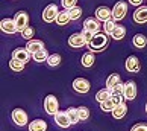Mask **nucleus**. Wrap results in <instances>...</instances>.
<instances>
[{
    "label": "nucleus",
    "instance_id": "29",
    "mask_svg": "<svg viewBox=\"0 0 147 131\" xmlns=\"http://www.w3.org/2000/svg\"><path fill=\"white\" fill-rule=\"evenodd\" d=\"M59 63H61V55L59 53H53V55H50L47 58L49 67H56V66H59Z\"/></svg>",
    "mask_w": 147,
    "mask_h": 131
},
{
    "label": "nucleus",
    "instance_id": "17",
    "mask_svg": "<svg viewBox=\"0 0 147 131\" xmlns=\"http://www.w3.org/2000/svg\"><path fill=\"white\" fill-rule=\"evenodd\" d=\"M111 113H112V116L115 119H123L124 116H126V113H127V105L124 102H121V104H118V105L114 107V110Z\"/></svg>",
    "mask_w": 147,
    "mask_h": 131
},
{
    "label": "nucleus",
    "instance_id": "14",
    "mask_svg": "<svg viewBox=\"0 0 147 131\" xmlns=\"http://www.w3.org/2000/svg\"><path fill=\"white\" fill-rule=\"evenodd\" d=\"M96 18L99 21H106L112 18V11L108 8V6H100L96 9Z\"/></svg>",
    "mask_w": 147,
    "mask_h": 131
},
{
    "label": "nucleus",
    "instance_id": "19",
    "mask_svg": "<svg viewBox=\"0 0 147 131\" xmlns=\"http://www.w3.org/2000/svg\"><path fill=\"white\" fill-rule=\"evenodd\" d=\"M42 47H44V43L41 40H29L28 44H26V49H28L30 53H35L36 50H40Z\"/></svg>",
    "mask_w": 147,
    "mask_h": 131
},
{
    "label": "nucleus",
    "instance_id": "9",
    "mask_svg": "<svg viewBox=\"0 0 147 131\" xmlns=\"http://www.w3.org/2000/svg\"><path fill=\"white\" fill-rule=\"evenodd\" d=\"M124 67H126V70L130 72V73H137L141 69V63L135 55H130V57H127L126 63H124Z\"/></svg>",
    "mask_w": 147,
    "mask_h": 131
},
{
    "label": "nucleus",
    "instance_id": "13",
    "mask_svg": "<svg viewBox=\"0 0 147 131\" xmlns=\"http://www.w3.org/2000/svg\"><path fill=\"white\" fill-rule=\"evenodd\" d=\"M30 57H32V53H30L26 47H17V49L12 52V58L20 59V61H23V63H29Z\"/></svg>",
    "mask_w": 147,
    "mask_h": 131
},
{
    "label": "nucleus",
    "instance_id": "33",
    "mask_svg": "<svg viewBox=\"0 0 147 131\" xmlns=\"http://www.w3.org/2000/svg\"><path fill=\"white\" fill-rule=\"evenodd\" d=\"M114 107H115V105H114V102L111 101V98H109V99H106V101H103V102H100V108L103 111H112Z\"/></svg>",
    "mask_w": 147,
    "mask_h": 131
},
{
    "label": "nucleus",
    "instance_id": "26",
    "mask_svg": "<svg viewBox=\"0 0 147 131\" xmlns=\"http://www.w3.org/2000/svg\"><path fill=\"white\" fill-rule=\"evenodd\" d=\"M111 90L109 89H103V90H99V91H97V95H96V101L97 102H103V101H106V99H109V98H111Z\"/></svg>",
    "mask_w": 147,
    "mask_h": 131
},
{
    "label": "nucleus",
    "instance_id": "40",
    "mask_svg": "<svg viewBox=\"0 0 147 131\" xmlns=\"http://www.w3.org/2000/svg\"><path fill=\"white\" fill-rule=\"evenodd\" d=\"M129 3H132V5H135V6H140V5L143 3V0H129Z\"/></svg>",
    "mask_w": 147,
    "mask_h": 131
},
{
    "label": "nucleus",
    "instance_id": "38",
    "mask_svg": "<svg viewBox=\"0 0 147 131\" xmlns=\"http://www.w3.org/2000/svg\"><path fill=\"white\" fill-rule=\"evenodd\" d=\"M130 131H147V123H135Z\"/></svg>",
    "mask_w": 147,
    "mask_h": 131
},
{
    "label": "nucleus",
    "instance_id": "6",
    "mask_svg": "<svg viewBox=\"0 0 147 131\" xmlns=\"http://www.w3.org/2000/svg\"><path fill=\"white\" fill-rule=\"evenodd\" d=\"M73 89H74V91L84 95V93H88V91H90L91 84H90V81L85 79V78H76L73 81Z\"/></svg>",
    "mask_w": 147,
    "mask_h": 131
},
{
    "label": "nucleus",
    "instance_id": "15",
    "mask_svg": "<svg viewBox=\"0 0 147 131\" xmlns=\"http://www.w3.org/2000/svg\"><path fill=\"white\" fill-rule=\"evenodd\" d=\"M84 29L92 32V34H97V32L100 31V23H99V20L88 17V18L84 21Z\"/></svg>",
    "mask_w": 147,
    "mask_h": 131
},
{
    "label": "nucleus",
    "instance_id": "3",
    "mask_svg": "<svg viewBox=\"0 0 147 131\" xmlns=\"http://www.w3.org/2000/svg\"><path fill=\"white\" fill-rule=\"evenodd\" d=\"M11 117H12L14 123L18 125V127H24L28 123V113L21 108H14L12 113H11Z\"/></svg>",
    "mask_w": 147,
    "mask_h": 131
},
{
    "label": "nucleus",
    "instance_id": "4",
    "mask_svg": "<svg viewBox=\"0 0 147 131\" xmlns=\"http://www.w3.org/2000/svg\"><path fill=\"white\" fill-rule=\"evenodd\" d=\"M59 11H58V6L56 5H47L46 9L42 11V20L46 23H52V21H56V17H58Z\"/></svg>",
    "mask_w": 147,
    "mask_h": 131
},
{
    "label": "nucleus",
    "instance_id": "16",
    "mask_svg": "<svg viewBox=\"0 0 147 131\" xmlns=\"http://www.w3.org/2000/svg\"><path fill=\"white\" fill-rule=\"evenodd\" d=\"M134 21L135 23H146L147 21V6H140L134 12Z\"/></svg>",
    "mask_w": 147,
    "mask_h": 131
},
{
    "label": "nucleus",
    "instance_id": "27",
    "mask_svg": "<svg viewBox=\"0 0 147 131\" xmlns=\"http://www.w3.org/2000/svg\"><path fill=\"white\" fill-rule=\"evenodd\" d=\"M24 64L23 61H20V59H15V58H11V61H9V67L14 70V72H21V70L24 69Z\"/></svg>",
    "mask_w": 147,
    "mask_h": 131
},
{
    "label": "nucleus",
    "instance_id": "23",
    "mask_svg": "<svg viewBox=\"0 0 147 131\" xmlns=\"http://www.w3.org/2000/svg\"><path fill=\"white\" fill-rule=\"evenodd\" d=\"M70 20H71V18H70L68 11H59V14H58V17H56V23L59 26H65Z\"/></svg>",
    "mask_w": 147,
    "mask_h": 131
},
{
    "label": "nucleus",
    "instance_id": "12",
    "mask_svg": "<svg viewBox=\"0 0 147 131\" xmlns=\"http://www.w3.org/2000/svg\"><path fill=\"white\" fill-rule=\"evenodd\" d=\"M0 29H2L5 34H15V32H18L15 21L11 20V18H3L0 21Z\"/></svg>",
    "mask_w": 147,
    "mask_h": 131
},
{
    "label": "nucleus",
    "instance_id": "30",
    "mask_svg": "<svg viewBox=\"0 0 147 131\" xmlns=\"http://www.w3.org/2000/svg\"><path fill=\"white\" fill-rule=\"evenodd\" d=\"M67 11H68L70 18H71V20H78L80 15H82V8H80V6H73V8H70Z\"/></svg>",
    "mask_w": 147,
    "mask_h": 131
},
{
    "label": "nucleus",
    "instance_id": "37",
    "mask_svg": "<svg viewBox=\"0 0 147 131\" xmlns=\"http://www.w3.org/2000/svg\"><path fill=\"white\" fill-rule=\"evenodd\" d=\"M124 99L123 95H111V101L114 102V105H118V104H121Z\"/></svg>",
    "mask_w": 147,
    "mask_h": 131
},
{
    "label": "nucleus",
    "instance_id": "8",
    "mask_svg": "<svg viewBox=\"0 0 147 131\" xmlns=\"http://www.w3.org/2000/svg\"><path fill=\"white\" fill-rule=\"evenodd\" d=\"M68 44L71 46V47L79 49V47H84L85 44H88V41H86V38L84 37L82 32H76V34L70 35V38H68Z\"/></svg>",
    "mask_w": 147,
    "mask_h": 131
},
{
    "label": "nucleus",
    "instance_id": "7",
    "mask_svg": "<svg viewBox=\"0 0 147 131\" xmlns=\"http://www.w3.org/2000/svg\"><path fill=\"white\" fill-rule=\"evenodd\" d=\"M14 21H15V25H17V31L21 32L26 26H29V15H28V12H26V11H18V12L15 14Z\"/></svg>",
    "mask_w": 147,
    "mask_h": 131
},
{
    "label": "nucleus",
    "instance_id": "25",
    "mask_svg": "<svg viewBox=\"0 0 147 131\" xmlns=\"http://www.w3.org/2000/svg\"><path fill=\"white\" fill-rule=\"evenodd\" d=\"M118 83H121V78H120V75L118 73H112L108 76V79H106V89H112L114 85H117Z\"/></svg>",
    "mask_w": 147,
    "mask_h": 131
},
{
    "label": "nucleus",
    "instance_id": "22",
    "mask_svg": "<svg viewBox=\"0 0 147 131\" xmlns=\"http://www.w3.org/2000/svg\"><path fill=\"white\" fill-rule=\"evenodd\" d=\"M67 114H68V117H70V122H71V125H76V123H78V122L80 121L78 108H74V107H68V108H67Z\"/></svg>",
    "mask_w": 147,
    "mask_h": 131
},
{
    "label": "nucleus",
    "instance_id": "35",
    "mask_svg": "<svg viewBox=\"0 0 147 131\" xmlns=\"http://www.w3.org/2000/svg\"><path fill=\"white\" fill-rule=\"evenodd\" d=\"M123 91H124V84H121V83H118L117 85H114L111 89L112 95H123Z\"/></svg>",
    "mask_w": 147,
    "mask_h": 131
},
{
    "label": "nucleus",
    "instance_id": "28",
    "mask_svg": "<svg viewBox=\"0 0 147 131\" xmlns=\"http://www.w3.org/2000/svg\"><path fill=\"white\" fill-rule=\"evenodd\" d=\"M124 35H126V29L123 28V26H115V29L112 31L111 37L114 38V40H121V38H124Z\"/></svg>",
    "mask_w": 147,
    "mask_h": 131
},
{
    "label": "nucleus",
    "instance_id": "24",
    "mask_svg": "<svg viewBox=\"0 0 147 131\" xmlns=\"http://www.w3.org/2000/svg\"><path fill=\"white\" fill-rule=\"evenodd\" d=\"M94 61H96V58H94V53L92 52H86V53H84L82 55V66L84 67H91L92 64H94Z\"/></svg>",
    "mask_w": 147,
    "mask_h": 131
},
{
    "label": "nucleus",
    "instance_id": "21",
    "mask_svg": "<svg viewBox=\"0 0 147 131\" xmlns=\"http://www.w3.org/2000/svg\"><path fill=\"white\" fill-rule=\"evenodd\" d=\"M32 58H34L36 63L47 61V58H49V53H47V50H46V47H42V49H40V50H36L35 53H32Z\"/></svg>",
    "mask_w": 147,
    "mask_h": 131
},
{
    "label": "nucleus",
    "instance_id": "39",
    "mask_svg": "<svg viewBox=\"0 0 147 131\" xmlns=\"http://www.w3.org/2000/svg\"><path fill=\"white\" fill-rule=\"evenodd\" d=\"M82 34H84V37L86 38V41H90L91 38H92V35H94V34H92V32H90V31H86V29H84V31H82Z\"/></svg>",
    "mask_w": 147,
    "mask_h": 131
},
{
    "label": "nucleus",
    "instance_id": "32",
    "mask_svg": "<svg viewBox=\"0 0 147 131\" xmlns=\"http://www.w3.org/2000/svg\"><path fill=\"white\" fill-rule=\"evenodd\" d=\"M20 34H21V37H23L24 40H32V37H34V34H35V31L32 29L30 26H26V28H24L23 31H21Z\"/></svg>",
    "mask_w": 147,
    "mask_h": 131
},
{
    "label": "nucleus",
    "instance_id": "18",
    "mask_svg": "<svg viewBox=\"0 0 147 131\" xmlns=\"http://www.w3.org/2000/svg\"><path fill=\"white\" fill-rule=\"evenodd\" d=\"M47 130V123L42 119H35L29 123V131H46Z\"/></svg>",
    "mask_w": 147,
    "mask_h": 131
},
{
    "label": "nucleus",
    "instance_id": "41",
    "mask_svg": "<svg viewBox=\"0 0 147 131\" xmlns=\"http://www.w3.org/2000/svg\"><path fill=\"white\" fill-rule=\"evenodd\" d=\"M146 113H147V104H146Z\"/></svg>",
    "mask_w": 147,
    "mask_h": 131
},
{
    "label": "nucleus",
    "instance_id": "10",
    "mask_svg": "<svg viewBox=\"0 0 147 131\" xmlns=\"http://www.w3.org/2000/svg\"><path fill=\"white\" fill-rule=\"evenodd\" d=\"M123 96H124V99H129V101H132L137 98V84H135V81H127V83L124 84Z\"/></svg>",
    "mask_w": 147,
    "mask_h": 131
},
{
    "label": "nucleus",
    "instance_id": "34",
    "mask_svg": "<svg viewBox=\"0 0 147 131\" xmlns=\"http://www.w3.org/2000/svg\"><path fill=\"white\" fill-rule=\"evenodd\" d=\"M78 111H79V117H80V121H86V119L90 117V110L86 107H78Z\"/></svg>",
    "mask_w": 147,
    "mask_h": 131
},
{
    "label": "nucleus",
    "instance_id": "1",
    "mask_svg": "<svg viewBox=\"0 0 147 131\" xmlns=\"http://www.w3.org/2000/svg\"><path fill=\"white\" fill-rule=\"evenodd\" d=\"M108 41H109V38H108V34L105 32H97V34L92 35V38L88 41V49L91 52H102L103 49L108 46Z\"/></svg>",
    "mask_w": 147,
    "mask_h": 131
},
{
    "label": "nucleus",
    "instance_id": "31",
    "mask_svg": "<svg viewBox=\"0 0 147 131\" xmlns=\"http://www.w3.org/2000/svg\"><path fill=\"white\" fill-rule=\"evenodd\" d=\"M115 26H117L115 20H114V18H109V20H106V21H105L103 28H105V32H106L108 35H111V34H112V31L115 29Z\"/></svg>",
    "mask_w": 147,
    "mask_h": 131
},
{
    "label": "nucleus",
    "instance_id": "5",
    "mask_svg": "<svg viewBox=\"0 0 147 131\" xmlns=\"http://www.w3.org/2000/svg\"><path fill=\"white\" fill-rule=\"evenodd\" d=\"M127 12V5L126 2H117L112 8V18L114 20H123Z\"/></svg>",
    "mask_w": 147,
    "mask_h": 131
},
{
    "label": "nucleus",
    "instance_id": "20",
    "mask_svg": "<svg viewBox=\"0 0 147 131\" xmlns=\"http://www.w3.org/2000/svg\"><path fill=\"white\" fill-rule=\"evenodd\" d=\"M132 43H134L135 47L144 49V47L147 46V38H146V35H143V34H137V35H134Z\"/></svg>",
    "mask_w": 147,
    "mask_h": 131
},
{
    "label": "nucleus",
    "instance_id": "2",
    "mask_svg": "<svg viewBox=\"0 0 147 131\" xmlns=\"http://www.w3.org/2000/svg\"><path fill=\"white\" fill-rule=\"evenodd\" d=\"M59 108V102H58V99L53 95H47L46 96V99H44V110H46V113L47 114H53V116H55V114L59 111L58 110Z\"/></svg>",
    "mask_w": 147,
    "mask_h": 131
},
{
    "label": "nucleus",
    "instance_id": "36",
    "mask_svg": "<svg viewBox=\"0 0 147 131\" xmlns=\"http://www.w3.org/2000/svg\"><path fill=\"white\" fill-rule=\"evenodd\" d=\"M76 2H78V0H61L62 6H64L65 9H70V8L76 6Z\"/></svg>",
    "mask_w": 147,
    "mask_h": 131
},
{
    "label": "nucleus",
    "instance_id": "11",
    "mask_svg": "<svg viewBox=\"0 0 147 131\" xmlns=\"http://www.w3.org/2000/svg\"><path fill=\"white\" fill-rule=\"evenodd\" d=\"M55 123L58 125V127H61V128H68L70 125H71L70 117L67 114V110H65V111H58L55 114Z\"/></svg>",
    "mask_w": 147,
    "mask_h": 131
}]
</instances>
